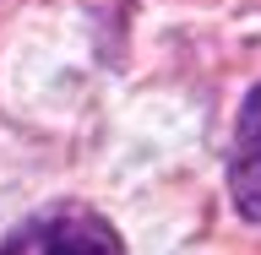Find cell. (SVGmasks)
Here are the masks:
<instances>
[{
    "mask_svg": "<svg viewBox=\"0 0 261 255\" xmlns=\"http://www.w3.org/2000/svg\"><path fill=\"white\" fill-rule=\"evenodd\" d=\"M0 255H125L109 217L87 207H55L38 212L0 244Z\"/></svg>",
    "mask_w": 261,
    "mask_h": 255,
    "instance_id": "cell-1",
    "label": "cell"
},
{
    "mask_svg": "<svg viewBox=\"0 0 261 255\" xmlns=\"http://www.w3.org/2000/svg\"><path fill=\"white\" fill-rule=\"evenodd\" d=\"M228 190L234 207L261 228V87H250L240 120H234V147H228Z\"/></svg>",
    "mask_w": 261,
    "mask_h": 255,
    "instance_id": "cell-2",
    "label": "cell"
}]
</instances>
